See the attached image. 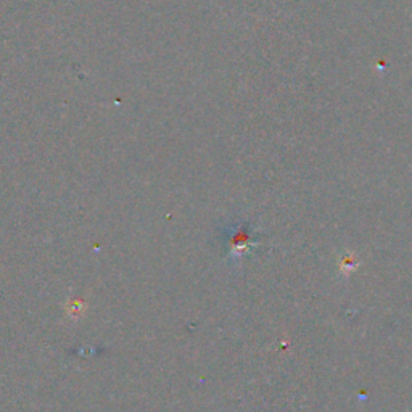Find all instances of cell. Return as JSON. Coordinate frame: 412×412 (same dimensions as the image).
I'll return each mask as SVG.
<instances>
[{"mask_svg": "<svg viewBox=\"0 0 412 412\" xmlns=\"http://www.w3.org/2000/svg\"><path fill=\"white\" fill-rule=\"evenodd\" d=\"M227 242H229V256L231 260L239 261L242 256H245L248 251L256 247L258 242L255 240L253 231L248 224H239L234 229H231L227 234Z\"/></svg>", "mask_w": 412, "mask_h": 412, "instance_id": "cell-1", "label": "cell"}]
</instances>
